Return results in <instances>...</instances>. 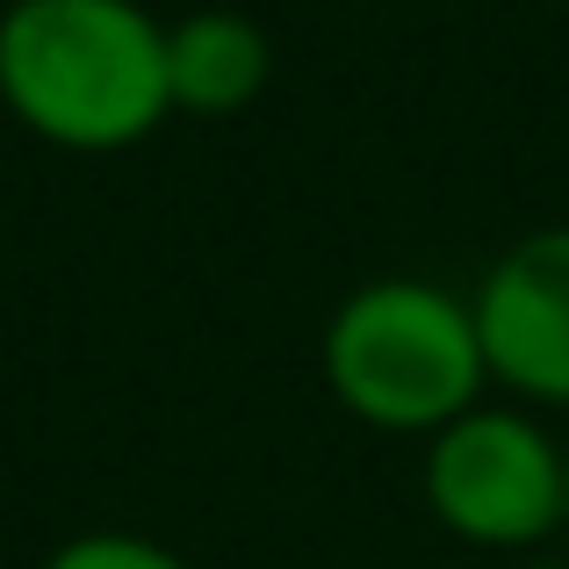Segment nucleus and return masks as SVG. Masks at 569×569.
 Here are the masks:
<instances>
[{
  "mask_svg": "<svg viewBox=\"0 0 569 569\" xmlns=\"http://www.w3.org/2000/svg\"><path fill=\"white\" fill-rule=\"evenodd\" d=\"M0 109L51 152H130L173 116L167 22L144 0H8Z\"/></svg>",
  "mask_w": 569,
  "mask_h": 569,
  "instance_id": "obj_1",
  "label": "nucleus"
},
{
  "mask_svg": "<svg viewBox=\"0 0 569 569\" xmlns=\"http://www.w3.org/2000/svg\"><path fill=\"white\" fill-rule=\"evenodd\" d=\"M318 368L332 403L368 432H403L432 440L476 411L490 389L483 332L461 289L418 274H376L332 310L318 339Z\"/></svg>",
  "mask_w": 569,
  "mask_h": 569,
  "instance_id": "obj_2",
  "label": "nucleus"
},
{
  "mask_svg": "<svg viewBox=\"0 0 569 569\" xmlns=\"http://www.w3.org/2000/svg\"><path fill=\"white\" fill-rule=\"evenodd\" d=\"M418 490L455 541L498 556L541 548L569 512V440H556L527 403H476L426 440Z\"/></svg>",
  "mask_w": 569,
  "mask_h": 569,
  "instance_id": "obj_3",
  "label": "nucleus"
},
{
  "mask_svg": "<svg viewBox=\"0 0 569 569\" xmlns=\"http://www.w3.org/2000/svg\"><path fill=\"white\" fill-rule=\"evenodd\" d=\"M490 382L519 403L569 411V223L512 238L469 289Z\"/></svg>",
  "mask_w": 569,
  "mask_h": 569,
  "instance_id": "obj_4",
  "label": "nucleus"
},
{
  "mask_svg": "<svg viewBox=\"0 0 569 569\" xmlns=\"http://www.w3.org/2000/svg\"><path fill=\"white\" fill-rule=\"evenodd\" d=\"M274 51H267L260 22L238 8H194L181 22H167V94L173 116H238L260 101Z\"/></svg>",
  "mask_w": 569,
  "mask_h": 569,
  "instance_id": "obj_5",
  "label": "nucleus"
},
{
  "mask_svg": "<svg viewBox=\"0 0 569 569\" xmlns=\"http://www.w3.org/2000/svg\"><path fill=\"white\" fill-rule=\"evenodd\" d=\"M37 569H194L181 548L152 541V533H130V527H87L72 541H58Z\"/></svg>",
  "mask_w": 569,
  "mask_h": 569,
  "instance_id": "obj_6",
  "label": "nucleus"
},
{
  "mask_svg": "<svg viewBox=\"0 0 569 569\" xmlns=\"http://www.w3.org/2000/svg\"><path fill=\"white\" fill-rule=\"evenodd\" d=\"M562 533H569V512H562Z\"/></svg>",
  "mask_w": 569,
  "mask_h": 569,
  "instance_id": "obj_7",
  "label": "nucleus"
}]
</instances>
